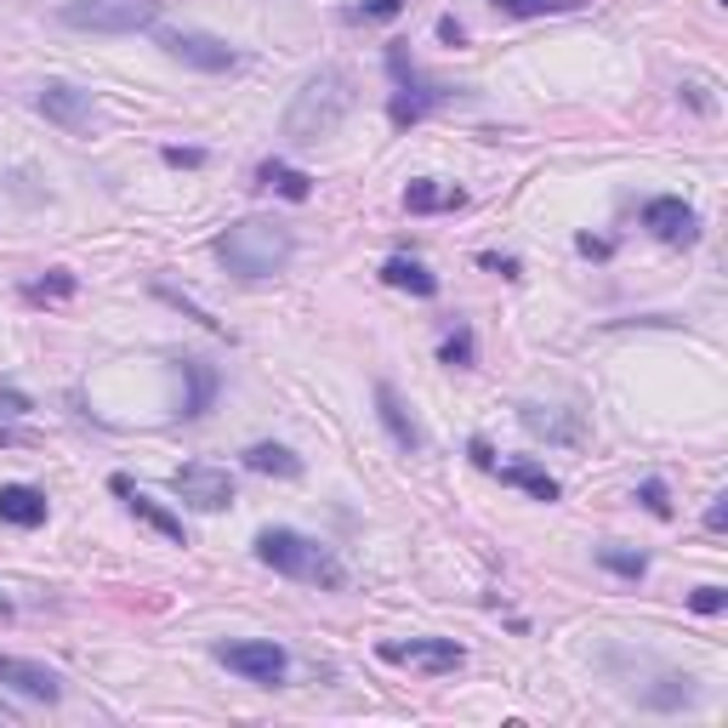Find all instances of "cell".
I'll list each match as a JSON object with an SVG mask.
<instances>
[{"instance_id": "6da1fadb", "label": "cell", "mask_w": 728, "mask_h": 728, "mask_svg": "<svg viewBox=\"0 0 728 728\" xmlns=\"http://www.w3.org/2000/svg\"><path fill=\"white\" fill-rule=\"evenodd\" d=\"M353 114V75L348 69H319L302 80V91L290 97V109H285V137L290 143H324V137H337V125Z\"/></svg>"}, {"instance_id": "7a4b0ae2", "label": "cell", "mask_w": 728, "mask_h": 728, "mask_svg": "<svg viewBox=\"0 0 728 728\" xmlns=\"http://www.w3.org/2000/svg\"><path fill=\"white\" fill-rule=\"evenodd\" d=\"M290 251H296V234L285 222H274V217H240V222H228L217 234V256L228 262V274H240V279L285 274Z\"/></svg>"}, {"instance_id": "3957f363", "label": "cell", "mask_w": 728, "mask_h": 728, "mask_svg": "<svg viewBox=\"0 0 728 728\" xmlns=\"http://www.w3.org/2000/svg\"><path fill=\"white\" fill-rule=\"evenodd\" d=\"M256 558L268 570L290 575V581H308V586H324V592H342L348 586V570H342V558L308 541V536H296V529H262L256 536Z\"/></svg>"}, {"instance_id": "277c9868", "label": "cell", "mask_w": 728, "mask_h": 728, "mask_svg": "<svg viewBox=\"0 0 728 728\" xmlns=\"http://www.w3.org/2000/svg\"><path fill=\"white\" fill-rule=\"evenodd\" d=\"M165 0H69L63 23L69 29H91V35H137V29L159 23Z\"/></svg>"}, {"instance_id": "5b68a950", "label": "cell", "mask_w": 728, "mask_h": 728, "mask_svg": "<svg viewBox=\"0 0 728 728\" xmlns=\"http://www.w3.org/2000/svg\"><path fill=\"white\" fill-rule=\"evenodd\" d=\"M217 660L228 672H240L245 683H262V688H279L285 672H290V654L274 643V638H245V643H222Z\"/></svg>"}, {"instance_id": "8992f818", "label": "cell", "mask_w": 728, "mask_h": 728, "mask_svg": "<svg viewBox=\"0 0 728 728\" xmlns=\"http://www.w3.org/2000/svg\"><path fill=\"white\" fill-rule=\"evenodd\" d=\"M172 489H177V501L194 507V512L234 507V478H228V467H211V461H183V467L172 473Z\"/></svg>"}, {"instance_id": "52a82bcc", "label": "cell", "mask_w": 728, "mask_h": 728, "mask_svg": "<svg viewBox=\"0 0 728 728\" xmlns=\"http://www.w3.org/2000/svg\"><path fill=\"white\" fill-rule=\"evenodd\" d=\"M159 46L172 52L177 63H188V69H200V75H222V69H240V52L217 41V35H200V29H165Z\"/></svg>"}, {"instance_id": "ba28073f", "label": "cell", "mask_w": 728, "mask_h": 728, "mask_svg": "<svg viewBox=\"0 0 728 728\" xmlns=\"http://www.w3.org/2000/svg\"><path fill=\"white\" fill-rule=\"evenodd\" d=\"M518 421L529 439H547V444H564V450H581L586 444V416L581 410H564V405H518Z\"/></svg>"}, {"instance_id": "9c48e42d", "label": "cell", "mask_w": 728, "mask_h": 728, "mask_svg": "<svg viewBox=\"0 0 728 728\" xmlns=\"http://www.w3.org/2000/svg\"><path fill=\"white\" fill-rule=\"evenodd\" d=\"M387 666H421V672H461L467 666V649L450 638H410V643H382Z\"/></svg>"}, {"instance_id": "30bf717a", "label": "cell", "mask_w": 728, "mask_h": 728, "mask_svg": "<svg viewBox=\"0 0 728 728\" xmlns=\"http://www.w3.org/2000/svg\"><path fill=\"white\" fill-rule=\"evenodd\" d=\"M0 688H18L23 701H41V706L63 701V677L41 660H18V654H0Z\"/></svg>"}, {"instance_id": "8fae6325", "label": "cell", "mask_w": 728, "mask_h": 728, "mask_svg": "<svg viewBox=\"0 0 728 728\" xmlns=\"http://www.w3.org/2000/svg\"><path fill=\"white\" fill-rule=\"evenodd\" d=\"M35 109L52 120V125H63V131H80L91 125V91H80V86H69V80H46L41 91H35Z\"/></svg>"}, {"instance_id": "7c38bea8", "label": "cell", "mask_w": 728, "mask_h": 728, "mask_svg": "<svg viewBox=\"0 0 728 728\" xmlns=\"http://www.w3.org/2000/svg\"><path fill=\"white\" fill-rule=\"evenodd\" d=\"M643 228L654 240H666V245H694V240H701V217H694V206H683L677 194L649 200L643 206Z\"/></svg>"}, {"instance_id": "4fadbf2b", "label": "cell", "mask_w": 728, "mask_h": 728, "mask_svg": "<svg viewBox=\"0 0 728 728\" xmlns=\"http://www.w3.org/2000/svg\"><path fill=\"white\" fill-rule=\"evenodd\" d=\"M376 416H382V427H387V439L399 444L405 455H421V450H427L421 421L410 416V405L399 399V387H393V382H376Z\"/></svg>"}, {"instance_id": "5bb4252c", "label": "cell", "mask_w": 728, "mask_h": 728, "mask_svg": "<svg viewBox=\"0 0 728 728\" xmlns=\"http://www.w3.org/2000/svg\"><path fill=\"white\" fill-rule=\"evenodd\" d=\"M439 103H450V86H439V80H416V75L405 80V75H399V91H393L387 114H393V125H421Z\"/></svg>"}, {"instance_id": "9a60e30c", "label": "cell", "mask_w": 728, "mask_h": 728, "mask_svg": "<svg viewBox=\"0 0 728 728\" xmlns=\"http://www.w3.org/2000/svg\"><path fill=\"white\" fill-rule=\"evenodd\" d=\"M109 489H114V495H120V501H125L131 512H137V518L148 523V529H159V536H165V541H177V547H188V529H183V518H177V512H165V507L154 501V495H143V489H137V484H131L125 473H114V478H109Z\"/></svg>"}, {"instance_id": "2e32d148", "label": "cell", "mask_w": 728, "mask_h": 728, "mask_svg": "<svg viewBox=\"0 0 728 728\" xmlns=\"http://www.w3.org/2000/svg\"><path fill=\"white\" fill-rule=\"evenodd\" d=\"M0 523L12 529H41L46 523V495L35 484H0Z\"/></svg>"}, {"instance_id": "e0dca14e", "label": "cell", "mask_w": 728, "mask_h": 728, "mask_svg": "<svg viewBox=\"0 0 728 728\" xmlns=\"http://www.w3.org/2000/svg\"><path fill=\"white\" fill-rule=\"evenodd\" d=\"M183 382H188V393H183V421H200L206 410H211V399H217V371L206 359H183Z\"/></svg>"}, {"instance_id": "ac0fdd59", "label": "cell", "mask_w": 728, "mask_h": 728, "mask_svg": "<svg viewBox=\"0 0 728 728\" xmlns=\"http://www.w3.org/2000/svg\"><path fill=\"white\" fill-rule=\"evenodd\" d=\"M501 484H512V489H523V495H536V501H558V478L547 473V467H536V461H507V467H489Z\"/></svg>"}, {"instance_id": "d6986e66", "label": "cell", "mask_w": 728, "mask_h": 728, "mask_svg": "<svg viewBox=\"0 0 728 728\" xmlns=\"http://www.w3.org/2000/svg\"><path fill=\"white\" fill-rule=\"evenodd\" d=\"M382 279L393 290H410V296H439V274H427L416 256H387L382 262Z\"/></svg>"}, {"instance_id": "ffe728a7", "label": "cell", "mask_w": 728, "mask_h": 728, "mask_svg": "<svg viewBox=\"0 0 728 728\" xmlns=\"http://www.w3.org/2000/svg\"><path fill=\"white\" fill-rule=\"evenodd\" d=\"M256 183H262V188H274L279 200H296V206H302L308 194H313V177H308V172H296V165H285V159H268V165L256 172Z\"/></svg>"}, {"instance_id": "44dd1931", "label": "cell", "mask_w": 728, "mask_h": 728, "mask_svg": "<svg viewBox=\"0 0 728 728\" xmlns=\"http://www.w3.org/2000/svg\"><path fill=\"white\" fill-rule=\"evenodd\" d=\"M245 467L251 473H268V478H302V455H290L285 444H251L245 450Z\"/></svg>"}, {"instance_id": "7402d4cb", "label": "cell", "mask_w": 728, "mask_h": 728, "mask_svg": "<svg viewBox=\"0 0 728 728\" xmlns=\"http://www.w3.org/2000/svg\"><path fill=\"white\" fill-rule=\"evenodd\" d=\"M455 206H467V194L461 188H439V183H410L405 188V211H416V217H427V211H455Z\"/></svg>"}, {"instance_id": "603a6c76", "label": "cell", "mask_w": 728, "mask_h": 728, "mask_svg": "<svg viewBox=\"0 0 728 728\" xmlns=\"http://www.w3.org/2000/svg\"><path fill=\"white\" fill-rule=\"evenodd\" d=\"M507 18H570V12H586L592 0H495Z\"/></svg>"}, {"instance_id": "cb8c5ba5", "label": "cell", "mask_w": 728, "mask_h": 728, "mask_svg": "<svg viewBox=\"0 0 728 728\" xmlns=\"http://www.w3.org/2000/svg\"><path fill=\"white\" fill-rule=\"evenodd\" d=\"M598 564H604L609 575H626V581H643V570H649V558H643V552H620V547H598Z\"/></svg>"}, {"instance_id": "d4e9b609", "label": "cell", "mask_w": 728, "mask_h": 728, "mask_svg": "<svg viewBox=\"0 0 728 728\" xmlns=\"http://www.w3.org/2000/svg\"><path fill=\"white\" fill-rule=\"evenodd\" d=\"M439 359L450 364V371H467V364H473V330L455 324L450 337H444V348H439Z\"/></svg>"}, {"instance_id": "484cf974", "label": "cell", "mask_w": 728, "mask_h": 728, "mask_svg": "<svg viewBox=\"0 0 728 728\" xmlns=\"http://www.w3.org/2000/svg\"><path fill=\"white\" fill-rule=\"evenodd\" d=\"M399 12H405V0H359V7H348V23H387Z\"/></svg>"}, {"instance_id": "4316f807", "label": "cell", "mask_w": 728, "mask_h": 728, "mask_svg": "<svg viewBox=\"0 0 728 728\" xmlns=\"http://www.w3.org/2000/svg\"><path fill=\"white\" fill-rule=\"evenodd\" d=\"M46 296H75V274L52 268L46 279H35V285H29V302H46Z\"/></svg>"}, {"instance_id": "83f0119b", "label": "cell", "mask_w": 728, "mask_h": 728, "mask_svg": "<svg viewBox=\"0 0 728 728\" xmlns=\"http://www.w3.org/2000/svg\"><path fill=\"white\" fill-rule=\"evenodd\" d=\"M723 604H728V592H723V586H694V598H688L694 615H723Z\"/></svg>"}, {"instance_id": "f1b7e54d", "label": "cell", "mask_w": 728, "mask_h": 728, "mask_svg": "<svg viewBox=\"0 0 728 728\" xmlns=\"http://www.w3.org/2000/svg\"><path fill=\"white\" fill-rule=\"evenodd\" d=\"M638 501H643L654 518H672V501H666V484H660V478H649V484L638 489Z\"/></svg>"}, {"instance_id": "f546056e", "label": "cell", "mask_w": 728, "mask_h": 728, "mask_svg": "<svg viewBox=\"0 0 728 728\" xmlns=\"http://www.w3.org/2000/svg\"><path fill=\"white\" fill-rule=\"evenodd\" d=\"M706 529H712V536H723V529H728V495H712V507H706Z\"/></svg>"}, {"instance_id": "4dcf8cb0", "label": "cell", "mask_w": 728, "mask_h": 728, "mask_svg": "<svg viewBox=\"0 0 728 728\" xmlns=\"http://www.w3.org/2000/svg\"><path fill=\"white\" fill-rule=\"evenodd\" d=\"M478 262H484L489 274H501V279H518V262H512V256H495V251H484Z\"/></svg>"}, {"instance_id": "1f68e13d", "label": "cell", "mask_w": 728, "mask_h": 728, "mask_svg": "<svg viewBox=\"0 0 728 728\" xmlns=\"http://www.w3.org/2000/svg\"><path fill=\"white\" fill-rule=\"evenodd\" d=\"M0 410H7V416H23V410H29V399H23L18 387H7V382H0Z\"/></svg>"}, {"instance_id": "d6a6232c", "label": "cell", "mask_w": 728, "mask_h": 728, "mask_svg": "<svg viewBox=\"0 0 728 728\" xmlns=\"http://www.w3.org/2000/svg\"><path fill=\"white\" fill-rule=\"evenodd\" d=\"M200 148H165V165H200Z\"/></svg>"}, {"instance_id": "836d02e7", "label": "cell", "mask_w": 728, "mask_h": 728, "mask_svg": "<svg viewBox=\"0 0 728 728\" xmlns=\"http://www.w3.org/2000/svg\"><path fill=\"white\" fill-rule=\"evenodd\" d=\"M575 245H581V256H609V251H615L609 240H592V234H581Z\"/></svg>"}, {"instance_id": "e575fe53", "label": "cell", "mask_w": 728, "mask_h": 728, "mask_svg": "<svg viewBox=\"0 0 728 728\" xmlns=\"http://www.w3.org/2000/svg\"><path fill=\"white\" fill-rule=\"evenodd\" d=\"M467 450H473V461H478V467H484V473L495 467V450H489V439H473Z\"/></svg>"}, {"instance_id": "d590c367", "label": "cell", "mask_w": 728, "mask_h": 728, "mask_svg": "<svg viewBox=\"0 0 728 728\" xmlns=\"http://www.w3.org/2000/svg\"><path fill=\"white\" fill-rule=\"evenodd\" d=\"M439 41H450V46H461V23H455V18H439Z\"/></svg>"}, {"instance_id": "8d00e7d4", "label": "cell", "mask_w": 728, "mask_h": 728, "mask_svg": "<svg viewBox=\"0 0 728 728\" xmlns=\"http://www.w3.org/2000/svg\"><path fill=\"white\" fill-rule=\"evenodd\" d=\"M0 444H29V433H18V427H0Z\"/></svg>"}, {"instance_id": "74e56055", "label": "cell", "mask_w": 728, "mask_h": 728, "mask_svg": "<svg viewBox=\"0 0 728 728\" xmlns=\"http://www.w3.org/2000/svg\"><path fill=\"white\" fill-rule=\"evenodd\" d=\"M7 615H12V604H0V620H7Z\"/></svg>"}]
</instances>
